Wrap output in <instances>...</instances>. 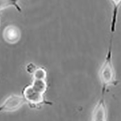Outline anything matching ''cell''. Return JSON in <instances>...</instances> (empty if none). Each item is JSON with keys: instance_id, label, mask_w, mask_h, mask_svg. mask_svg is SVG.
<instances>
[{"instance_id": "1", "label": "cell", "mask_w": 121, "mask_h": 121, "mask_svg": "<svg viewBox=\"0 0 121 121\" xmlns=\"http://www.w3.org/2000/svg\"><path fill=\"white\" fill-rule=\"evenodd\" d=\"M113 37H110L106 55L98 71L102 96L108 87L116 86L118 83L113 61Z\"/></svg>"}, {"instance_id": "5", "label": "cell", "mask_w": 121, "mask_h": 121, "mask_svg": "<svg viewBox=\"0 0 121 121\" xmlns=\"http://www.w3.org/2000/svg\"><path fill=\"white\" fill-rule=\"evenodd\" d=\"M112 4V14L110 25V36H113L116 32L118 17L120 7L121 6V0H110Z\"/></svg>"}, {"instance_id": "4", "label": "cell", "mask_w": 121, "mask_h": 121, "mask_svg": "<svg viewBox=\"0 0 121 121\" xmlns=\"http://www.w3.org/2000/svg\"><path fill=\"white\" fill-rule=\"evenodd\" d=\"M108 110L103 96L95 105L91 121H107Z\"/></svg>"}, {"instance_id": "6", "label": "cell", "mask_w": 121, "mask_h": 121, "mask_svg": "<svg viewBox=\"0 0 121 121\" xmlns=\"http://www.w3.org/2000/svg\"><path fill=\"white\" fill-rule=\"evenodd\" d=\"M21 36V33L18 28L13 25H10L4 29V37L6 41L11 44H14L18 40Z\"/></svg>"}, {"instance_id": "3", "label": "cell", "mask_w": 121, "mask_h": 121, "mask_svg": "<svg viewBox=\"0 0 121 121\" xmlns=\"http://www.w3.org/2000/svg\"><path fill=\"white\" fill-rule=\"evenodd\" d=\"M26 103L22 95L13 94L7 97L0 105V112H14L21 108Z\"/></svg>"}, {"instance_id": "2", "label": "cell", "mask_w": 121, "mask_h": 121, "mask_svg": "<svg viewBox=\"0 0 121 121\" xmlns=\"http://www.w3.org/2000/svg\"><path fill=\"white\" fill-rule=\"evenodd\" d=\"M26 104L32 108H38L44 105H52V103L46 100L44 95L34 89L31 85L25 86L22 91V95Z\"/></svg>"}, {"instance_id": "7", "label": "cell", "mask_w": 121, "mask_h": 121, "mask_svg": "<svg viewBox=\"0 0 121 121\" xmlns=\"http://www.w3.org/2000/svg\"><path fill=\"white\" fill-rule=\"evenodd\" d=\"M19 0H0V11L9 7H14L19 12L22 11V7L18 4Z\"/></svg>"}]
</instances>
